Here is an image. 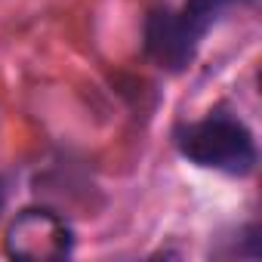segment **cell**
Segmentation results:
<instances>
[{"label": "cell", "mask_w": 262, "mask_h": 262, "mask_svg": "<svg viewBox=\"0 0 262 262\" xmlns=\"http://www.w3.org/2000/svg\"><path fill=\"white\" fill-rule=\"evenodd\" d=\"M176 145L182 158L204 170L247 176L256 167V139L250 126L228 114H210L198 123H188L179 129Z\"/></svg>", "instance_id": "2"}, {"label": "cell", "mask_w": 262, "mask_h": 262, "mask_svg": "<svg viewBox=\"0 0 262 262\" xmlns=\"http://www.w3.org/2000/svg\"><path fill=\"white\" fill-rule=\"evenodd\" d=\"M241 0H185L182 10H158L145 22V53L167 71L191 65L201 37Z\"/></svg>", "instance_id": "1"}, {"label": "cell", "mask_w": 262, "mask_h": 262, "mask_svg": "<svg viewBox=\"0 0 262 262\" xmlns=\"http://www.w3.org/2000/svg\"><path fill=\"white\" fill-rule=\"evenodd\" d=\"M74 247V234L53 210H22L7 228V253L16 259H62Z\"/></svg>", "instance_id": "3"}, {"label": "cell", "mask_w": 262, "mask_h": 262, "mask_svg": "<svg viewBox=\"0 0 262 262\" xmlns=\"http://www.w3.org/2000/svg\"><path fill=\"white\" fill-rule=\"evenodd\" d=\"M4 204H7V188H4V179H0V213H4Z\"/></svg>", "instance_id": "4"}]
</instances>
